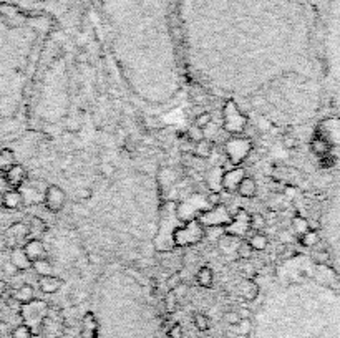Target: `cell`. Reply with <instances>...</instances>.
<instances>
[{
	"instance_id": "1",
	"label": "cell",
	"mask_w": 340,
	"mask_h": 338,
	"mask_svg": "<svg viewBox=\"0 0 340 338\" xmlns=\"http://www.w3.org/2000/svg\"><path fill=\"white\" fill-rule=\"evenodd\" d=\"M319 33L324 101L340 118V0H324Z\"/></svg>"
},
{
	"instance_id": "2",
	"label": "cell",
	"mask_w": 340,
	"mask_h": 338,
	"mask_svg": "<svg viewBox=\"0 0 340 338\" xmlns=\"http://www.w3.org/2000/svg\"><path fill=\"white\" fill-rule=\"evenodd\" d=\"M325 191L319 196L321 211L314 229H322L324 237H319L321 249L314 255L317 262L329 265L340 280V174L329 177ZM317 242V244H319Z\"/></svg>"
},
{
	"instance_id": "3",
	"label": "cell",
	"mask_w": 340,
	"mask_h": 338,
	"mask_svg": "<svg viewBox=\"0 0 340 338\" xmlns=\"http://www.w3.org/2000/svg\"><path fill=\"white\" fill-rule=\"evenodd\" d=\"M204 236V229L199 221L196 219H191V221L183 225V229H179L175 234V241L178 245H191L196 244L203 239Z\"/></svg>"
},
{
	"instance_id": "4",
	"label": "cell",
	"mask_w": 340,
	"mask_h": 338,
	"mask_svg": "<svg viewBox=\"0 0 340 338\" xmlns=\"http://www.w3.org/2000/svg\"><path fill=\"white\" fill-rule=\"evenodd\" d=\"M231 221L232 217L229 216L228 209L221 204H217L214 209L203 212V216L199 217V222L204 225H209V227H221V225L231 224Z\"/></svg>"
},
{
	"instance_id": "5",
	"label": "cell",
	"mask_w": 340,
	"mask_h": 338,
	"mask_svg": "<svg viewBox=\"0 0 340 338\" xmlns=\"http://www.w3.org/2000/svg\"><path fill=\"white\" fill-rule=\"evenodd\" d=\"M43 201H45L46 209H48L50 212H60L66 202V194L60 186L50 184V186H46V189L43 192Z\"/></svg>"
},
{
	"instance_id": "6",
	"label": "cell",
	"mask_w": 340,
	"mask_h": 338,
	"mask_svg": "<svg viewBox=\"0 0 340 338\" xmlns=\"http://www.w3.org/2000/svg\"><path fill=\"white\" fill-rule=\"evenodd\" d=\"M29 237V225L23 222H13L9 225V229L5 230L4 241H5V247L9 249H15L20 247V244L27 241Z\"/></svg>"
},
{
	"instance_id": "7",
	"label": "cell",
	"mask_w": 340,
	"mask_h": 338,
	"mask_svg": "<svg viewBox=\"0 0 340 338\" xmlns=\"http://www.w3.org/2000/svg\"><path fill=\"white\" fill-rule=\"evenodd\" d=\"M226 151H228V154L231 158V161L237 164L241 163L242 159L248 158L249 151H251V139H231L226 146Z\"/></svg>"
},
{
	"instance_id": "8",
	"label": "cell",
	"mask_w": 340,
	"mask_h": 338,
	"mask_svg": "<svg viewBox=\"0 0 340 338\" xmlns=\"http://www.w3.org/2000/svg\"><path fill=\"white\" fill-rule=\"evenodd\" d=\"M48 311V305L43 300H32L29 303H23L22 307V317L25 318V322H40L45 317V314Z\"/></svg>"
},
{
	"instance_id": "9",
	"label": "cell",
	"mask_w": 340,
	"mask_h": 338,
	"mask_svg": "<svg viewBox=\"0 0 340 338\" xmlns=\"http://www.w3.org/2000/svg\"><path fill=\"white\" fill-rule=\"evenodd\" d=\"M244 176H246V169H242V168L228 169L223 174V188L226 191H236Z\"/></svg>"
},
{
	"instance_id": "10",
	"label": "cell",
	"mask_w": 340,
	"mask_h": 338,
	"mask_svg": "<svg viewBox=\"0 0 340 338\" xmlns=\"http://www.w3.org/2000/svg\"><path fill=\"white\" fill-rule=\"evenodd\" d=\"M23 250H25L27 257H29L32 262L40 261V258L46 257V249H45V245H43L42 241H40V239H30V241L25 244Z\"/></svg>"
},
{
	"instance_id": "11",
	"label": "cell",
	"mask_w": 340,
	"mask_h": 338,
	"mask_svg": "<svg viewBox=\"0 0 340 338\" xmlns=\"http://www.w3.org/2000/svg\"><path fill=\"white\" fill-rule=\"evenodd\" d=\"M25 179H27V169L20 164L12 166L9 171H5V181L9 186H13V188L23 186Z\"/></svg>"
},
{
	"instance_id": "12",
	"label": "cell",
	"mask_w": 340,
	"mask_h": 338,
	"mask_svg": "<svg viewBox=\"0 0 340 338\" xmlns=\"http://www.w3.org/2000/svg\"><path fill=\"white\" fill-rule=\"evenodd\" d=\"M63 280L57 275H42L38 278V287L40 290L43 292V294H57L62 287Z\"/></svg>"
},
{
	"instance_id": "13",
	"label": "cell",
	"mask_w": 340,
	"mask_h": 338,
	"mask_svg": "<svg viewBox=\"0 0 340 338\" xmlns=\"http://www.w3.org/2000/svg\"><path fill=\"white\" fill-rule=\"evenodd\" d=\"M10 262L15 265L18 270H29L32 269V261L27 257L25 250L22 247H15L10 250Z\"/></svg>"
},
{
	"instance_id": "14",
	"label": "cell",
	"mask_w": 340,
	"mask_h": 338,
	"mask_svg": "<svg viewBox=\"0 0 340 338\" xmlns=\"http://www.w3.org/2000/svg\"><path fill=\"white\" fill-rule=\"evenodd\" d=\"M2 205L7 209H18L20 205H23V199H22V194H20V191L17 189L5 191L2 194Z\"/></svg>"
},
{
	"instance_id": "15",
	"label": "cell",
	"mask_w": 340,
	"mask_h": 338,
	"mask_svg": "<svg viewBox=\"0 0 340 338\" xmlns=\"http://www.w3.org/2000/svg\"><path fill=\"white\" fill-rule=\"evenodd\" d=\"M237 192H239V196L246 197V199L254 197L256 192H257V184H256V181H254V177L244 176V177L241 179V183H239V186H237Z\"/></svg>"
},
{
	"instance_id": "16",
	"label": "cell",
	"mask_w": 340,
	"mask_h": 338,
	"mask_svg": "<svg viewBox=\"0 0 340 338\" xmlns=\"http://www.w3.org/2000/svg\"><path fill=\"white\" fill-rule=\"evenodd\" d=\"M239 239L237 236H232V234H223L219 237V247L224 252L226 255L229 254H236L237 252V247H239Z\"/></svg>"
},
{
	"instance_id": "17",
	"label": "cell",
	"mask_w": 340,
	"mask_h": 338,
	"mask_svg": "<svg viewBox=\"0 0 340 338\" xmlns=\"http://www.w3.org/2000/svg\"><path fill=\"white\" fill-rule=\"evenodd\" d=\"M33 297H35V290L30 283H22L18 289L13 290V300H17L18 303H29L33 300Z\"/></svg>"
},
{
	"instance_id": "18",
	"label": "cell",
	"mask_w": 340,
	"mask_h": 338,
	"mask_svg": "<svg viewBox=\"0 0 340 338\" xmlns=\"http://www.w3.org/2000/svg\"><path fill=\"white\" fill-rule=\"evenodd\" d=\"M241 295L244 300L248 302H254L257 295H259V285L252 280V278H248V280H244L242 285H241Z\"/></svg>"
},
{
	"instance_id": "19",
	"label": "cell",
	"mask_w": 340,
	"mask_h": 338,
	"mask_svg": "<svg viewBox=\"0 0 340 338\" xmlns=\"http://www.w3.org/2000/svg\"><path fill=\"white\" fill-rule=\"evenodd\" d=\"M212 149H214V144H212L211 139H209V141H208V139H203V141L195 143V148H192L191 154L196 156V158L206 159V158H209L212 154Z\"/></svg>"
},
{
	"instance_id": "20",
	"label": "cell",
	"mask_w": 340,
	"mask_h": 338,
	"mask_svg": "<svg viewBox=\"0 0 340 338\" xmlns=\"http://www.w3.org/2000/svg\"><path fill=\"white\" fill-rule=\"evenodd\" d=\"M20 194H22L23 204H38L43 199V196L37 191L33 186H20Z\"/></svg>"
},
{
	"instance_id": "21",
	"label": "cell",
	"mask_w": 340,
	"mask_h": 338,
	"mask_svg": "<svg viewBox=\"0 0 340 338\" xmlns=\"http://www.w3.org/2000/svg\"><path fill=\"white\" fill-rule=\"evenodd\" d=\"M15 164H17L15 152H13L12 149H9V148L0 149V171L2 172L9 171L12 166H15Z\"/></svg>"
},
{
	"instance_id": "22",
	"label": "cell",
	"mask_w": 340,
	"mask_h": 338,
	"mask_svg": "<svg viewBox=\"0 0 340 338\" xmlns=\"http://www.w3.org/2000/svg\"><path fill=\"white\" fill-rule=\"evenodd\" d=\"M46 229H48V227H46L45 221H42L40 217H33L32 222L29 224V237L40 239L42 236H45Z\"/></svg>"
},
{
	"instance_id": "23",
	"label": "cell",
	"mask_w": 340,
	"mask_h": 338,
	"mask_svg": "<svg viewBox=\"0 0 340 338\" xmlns=\"http://www.w3.org/2000/svg\"><path fill=\"white\" fill-rule=\"evenodd\" d=\"M208 184H209V189L212 192H217L219 189L223 188V169L221 168H214V169L209 171Z\"/></svg>"
},
{
	"instance_id": "24",
	"label": "cell",
	"mask_w": 340,
	"mask_h": 338,
	"mask_svg": "<svg viewBox=\"0 0 340 338\" xmlns=\"http://www.w3.org/2000/svg\"><path fill=\"white\" fill-rule=\"evenodd\" d=\"M212 280H214V274H212V269L204 265L198 270V283L201 285L203 289H209L212 285Z\"/></svg>"
},
{
	"instance_id": "25",
	"label": "cell",
	"mask_w": 340,
	"mask_h": 338,
	"mask_svg": "<svg viewBox=\"0 0 340 338\" xmlns=\"http://www.w3.org/2000/svg\"><path fill=\"white\" fill-rule=\"evenodd\" d=\"M248 242H249V245L252 247V250L262 252V250L268 249V245H269V239H268V236H265V234H262V232H256V234L252 236Z\"/></svg>"
},
{
	"instance_id": "26",
	"label": "cell",
	"mask_w": 340,
	"mask_h": 338,
	"mask_svg": "<svg viewBox=\"0 0 340 338\" xmlns=\"http://www.w3.org/2000/svg\"><path fill=\"white\" fill-rule=\"evenodd\" d=\"M32 267H33V270H35L40 277H42V275H53L52 274V272H53L52 262H50V258H46V257L40 258V261L32 262Z\"/></svg>"
},
{
	"instance_id": "27",
	"label": "cell",
	"mask_w": 340,
	"mask_h": 338,
	"mask_svg": "<svg viewBox=\"0 0 340 338\" xmlns=\"http://www.w3.org/2000/svg\"><path fill=\"white\" fill-rule=\"evenodd\" d=\"M265 224H268V222H265V216L259 214V212L249 216V227H251L252 230H256V232L262 230Z\"/></svg>"
},
{
	"instance_id": "28",
	"label": "cell",
	"mask_w": 340,
	"mask_h": 338,
	"mask_svg": "<svg viewBox=\"0 0 340 338\" xmlns=\"http://www.w3.org/2000/svg\"><path fill=\"white\" fill-rule=\"evenodd\" d=\"M12 338H33V331L29 325H18L13 328Z\"/></svg>"
},
{
	"instance_id": "29",
	"label": "cell",
	"mask_w": 340,
	"mask_h": 338,
	"mask_svg": "<svg viewBox=\"0 0 340 338\" xmlns=\"http://www.w3.org/2000/svg\"><path fill=\"white\" fill-rule=\"evenodd\" d=\"M186 136H188V139L191 143H199L204 139V133H203V128H198V126H191V128L188 129V133H186Z\"/></svg>"
},
{
	"instance_id": "30",
	"label": "cell",
	"mask_w": 340,
	"mask_h": 338,
	"mask_svg": "<svg viewBox=\"0 0 340 338\" xmlns=\"http://www.w3.org/2000/svg\"><path fill=\"white\" fill-rule=\"evenodd\" d=\"M164 308L166 311H169V314H173V311L178 308V297L173 294L171 290L164 295Z\"/></svg>"
},
{
	"instance_id": "31",
	"label": "cell",
	"mask_w": 340,
	"mask_h": 338,
	"mask_svg": "<svg viewBox=\"0 0 340 338\" xmlns=\"http://www.w3.org/2000/svg\"><path fill=\"white\" fill-rule=\"evenodd\" d=\"M209 318L206 317L204 314H196L195 315V327L199 330V331H206L209 330Z\"/></svg>"
},
{
	"instance_id": "32",
	"label": "cell",
	"mask_w": 340,
	"mask_h": 338,
	"mask_svg": "<svg viewBox=\"0 0 340 338\" xmlns=\"http://www.w3.org/2000/svg\"><path fill=\"white\" fill-rule=\"evenodd\" d=\"M212 121V115L209 111H203V113H199V115L196 116V119H195V126H198V128H206L209 123Z\"/></svg>"
},
{
	"instance_id": "33",
	"label": "cell",
	"mask_w": 340,
	"mask_h": 338,
	"mask_svg": "<svg viewBox=\"0 0 340 338\" xmlns=\"http://www.w3.org/2000/svg\"><path fill=\"white\" fill-rule=\"evenodd\" d=\"M292 227H294L297 234H305V232L309 230V222L302 217H296L294 221H292Z\"/></svg>"
},
{
	"instance_id": "34",
	"label": "cell",
	"mask_w": 340,
	"mask_h": 338,
	"mask_svg": "<svg viewBox=\"0 0 340 338\" xmlns=\"http://www.w3.org/2000/svg\"><path fill=\"white\" fill-rule=\"evenodd\" d=\"M236 254H237L239 258H242V261H248V258L251 257V254H252V247L249 245V242H241V244H239Z\"/></svg>"
},
{
	"instance_id": "35",
	"label": "cell",
	"mask_w": 340,
	"mask_h": 338,
	"mask_svg": "<svg viewBox=\"0 0 340 338\" xmlns=\"http://www.w3.org/2000/svg\"><path fill=\"white\" fill-rule=\"evenodd\" d=\"M100 172L103 174V177H113L116 172V168L113 163H108V161H103L102 164H100Z\"/></svg>"
},
{
	"instance_id": "36",
	"label": "cell",
	"mask_w": 340,
	"mask_h": 338,
	"mask_svg": "<svg viewBox=\"0 0 340 338\" xmlns=\"http://www.w3.org/2000/svg\"><path fill=\"white\" fill-rule=\"evenodd\" d=\"M224 322H226V323H229V325H232V327H237L239 322H241V317H239L237 311H234V310H228V311H226V314H224Z\"/></svg>"
},
{
	"instance_id": "37",
	"label": "cell",
	"mask_w": 340,
	"mask_h": 338,
	"mask_svg": "<svg viewBox=\"0 0 340 338\" xmlns=\"http://www.w3.org/2000/svg\"><path fill=\"white\" fill-rule=\"evenodd\" d=\"M2 272H4L5 275H9V277H15L20 270L10 262V258H9V261H5V262L2 264Z\"/></svg>"
},
{
	"instance_id": "38",
	"label": "cell",
	"mask_w": 340,
	"mask_h": 338,
	"mask_svg": "<svg viewBox=\"0 0 340 338\" xmlns=\"http://www.w3.org/2000/svg\"><path fill=\"white\" fill-rule=\"evenodd\" d=\"M75 194L78 201H86V199H90L93 196V191L90 188H78Z\"/></svg>"
},
{
	"instance_id": "39",
	"label": "cell",
	"mask_w": 340,
	"mask_h": 338,
	"mask_svg": "<svg viewBox=\"0 0 340 338\" xmlns=\"http://www.w3.org/2000/svg\"><path fill=\"white\" fill-rule=\"evenodd\" d=\"M168 338H183V328L179 323H175L168 331Z\"/></svg>"
},
{
	"instance_id": "40",
	"label": "cell",
	"mask_w": 340,
	"mask_h": 338,
	"mask_svg": "<svg viewBox=\"0 0 340 338\" xmlns=\"http://www.w3.org/2000/svg\"><path fill=\"white\" fill-rule=\"evenodd\" d=\"M181 282H183L181 275H179V274H173V275H169V278H168V289H169V290H175Z\"/></svg>"
},
{
	"instance_id": "41",
	"label": "cell",
	"mask_w": 340,
	"mask_h": 338,
	"mask_svg": "<svg viewBox=\"0 0 340 338\" xmlns=\"http://www.w3.org/2000/svg\"><path fill=\"white\" fill-rule=\"evenodd\" d=\"M188 289H189L188 285H186V283H183V282H181V283H179L178 287L175 289V290H171V292H173V294H175V295L178 297V300H179V298H181V297H184L186 294H188Z\"/></svg>"
},
{
	"instance_id": "42",
	"label": "cell",
	"mask_w": 340,
	"mask_h": 338,
	"mask_svg": "<svg viewBox=\"0 0 340 338\" xmlns=\"http://www.w3.org/2000/svg\"><path fill=\"white\" fill-rule=\"evenodd\" d=\"M242 272L248 277H254L256 275V267H254V264H251V262H244L242 264Z\"/></svg>"
},
{
	"instance_id": "43",
	"label": "cell",
	"mask_w": 340,
	"mask_h": 338,
	"mask_svg": "<svg viewBox=\"0 0 340 338\" xmlns=\"http://www.w3.org/2000/svg\"><path fill=\"white\" fill-rule=\"evenodd\" d=\"M208 201H209L212 205H217L219 202H221V196H219V192H211L209 197H208Z\"/></svg>"
},
{
	"instance_id": "44",
	"label": "cell",
	"mask_w": 340,
	"mask_h": 338,
	"mask_svg": "<svg viewBox=\"0 0 340 338\" xmlns=\"http://www.w3.org/2000/svg\"><path fill=\"white\" fill-rule=\"evenodd\" d=\"M237 314H239V317H241V320H249L251 318V310H248V308H241Z\"/></svg>"
},
{
	"instance_id": "45",
	"label": "cell",
	"mask_w": 340,
	"mask_h": 338,
	"mask_svg": "<svg viewBox=\"0 0 340 338\" xmlns=\"http://www.w3.org/2000/svg\"><path fill=\"white\" fill-rule=\"evenodd\" d=\"M296 138H292V136H284V144L287 146V148H294L296 146Z\"/></svg>"
},
{
	"instance_id": "46",
	"label": "cell",
	"mask_w": 340,
	"mask_h": 338,
	"mask_svg": "<svg viewBox=\"0 0 340 338\" xmlns=\"http://www.w3.org/2000/svg\"><path fill=\"white\" fill-rule=\"evenodd\" d=\"M7 292V282H4V280H0V297H2L4 294Z\"/></svg>"
},
{
	"instance_id": "47",
	"label": "cell",
	"mask_w": 340,
	"mask_h": 338,
	"mask_svg": "<svg viewBox=\"0 0 340 338\" xmlns=\"http://www.w3.org/2000/svg\"><path fill=\"white\" fill-rule=\"evenodd\" d=\"M5 184H7V181H5V172L0 171V189H4Z\"/></svg>"
},
{
	"instance_id": "48",
	"label": "cell",
	"mask_w": 340,
	"mask_h": 338,
	"mask_svg": "<svg viewBox=\"0 0 340 338\" xmlns=\"http://www.w3.org/2000/svg\"><path fill=\"white\" fill-rule=\"evenodd\" d=\"M4 249H5V241H4V236H0V254H2Z\"/></svg>"
}]
</instances>
